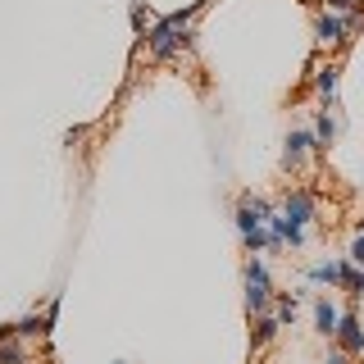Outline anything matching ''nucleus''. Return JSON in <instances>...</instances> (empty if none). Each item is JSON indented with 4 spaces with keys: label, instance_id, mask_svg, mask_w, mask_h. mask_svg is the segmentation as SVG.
Returning <instances> with one entry per match:
<instances>
[{
    "label": "nucleus",
    "instance_id": "obj_11",
    "mask_svg": "<svg viewBox=\"0 0 364 364\" xmlns=\"http://www.w3.org/2000/svg\"><path fill=\"white\" fill-rule=\"evenodd\" d=\"M296 318V296H282L278 301V323H291Z\"/></svg>",
    "mask_w": 364,
    "mask_h": 364
},
{
    "label": "nucleus",
    "instance_id": "obj_6",
    "mask_svg": "<svg viewBox=\"0 0 364 364\" xmlns=\"http://www.w3.org/2000/svg\"><path fill=\"white\" fill-rule=\"evenodd\" d=\"M346 269H350V259H323V264L310 269V278L314 282H346Z\"/></svg>",
    "mask_w": 364,
    "mask_h": 364
},
{
    "label": "nucleus",
    "instance_id": "obj_9",
    "mask_svg": "<svg viewBox=\"0 0 364 364\" xmlns=\"http://www.w3.org/2000/svg\"><path fill=\"white\" fill-rule=\"evenodd\" d=\"M333 136H337V123L328 119V109H318V119H314V141H318V146H333Z\"/></svg>",
    "mask_w": 364,
    "mask_h": 364
},
{
    "label": "nucleus",
    "instance_id": "obj_2",
    "mask_svg": "<svg viewBox=\"0 0 364 364\" xmlns=\"http://www.w3.org/2000/svg\"><path fill=\"white\" fill-rule=\"evenodd\" d=\"M269 269L259 264V259H250L246 264V305H250V314H259L269 305Z\"/></svg>",
    "mask_w": 364,
    "mask_h": 364
},
{
    "label": "nucleus",
    "instance_id": "obj_12",
    "mask_svg": "<svg viewBox=\"0 0 364 364\" xmlns=\"http://www.w3.org/2000/svg\"><path fill=\"white\" fill-rule=\"evenodd\" d=\"M346 259H350V264H360V269H364V232L355 237V242H350V255H346Z\"/></svg>",
    "mask_w": 364,
    "mask_h": 364
},
{
    "label": "nucleus",
    "instance_id": "obj_3",
    "mask_svg": "<svg viewBox=\"0 0 364 364\" xmlns=\"http://www.w3.org/2000/svg\"><path fill=\"white\" fill-rule=\"evenodd\" d=\"M314 32H318V41H323V46H341V41H350V18H337V14H318Z\"/></svg>",
    "mask_w": 364,
    "mask_h": 364
},
{
    "label": "nucleus",
    "instance_id": "obj_7",
    "mask_svg": "<svg viewBox=\"0 0 364 364\" xmlns=\"http://www.w3.org/2000/svg\"><path fill=\"white\" fill-rule=\"evenodd\" d=\"M314 323H318V333H323V337H337V323H341L337 305L333 301H318L314 305Z\"/></svg>",
    "mask_w": 364,
    "mask_h": 364
},
{
    "label": "nucleus",
    "instance_id": "obj_4",
    "mask_svg": "<svg viewBox=\"0 0 364 364\" xmlns=\"http://www.w3.org/2000/svg\"><path fill=\"white\" fill-rule=\"evenodd\" d=\"M337 341H341V350H350V355H364V328H360V318H355V314H341V323H337Z\"/></svg>",
    "mask_w": 364,
    "mask_h": 364
},
{
    "label": "nucleus",
    "instance_id": "obj_8",
    "mask_svg": "<svg viewBox=\"0 0 364 364\" xmlns=\"http://www.w3.org/2000/svg\"><path fill=\"white\" fill-rule=\"evenodd\" d=\"M314 87H318V96L333 105L337 100V64H328V68H318V77H314Z\"/></svg>",
    "mask_w": 364,
    "mask_h": 364
},
{
    "label": "nucleus",
    "instance_id": "obj_13",
    "mask_svg": "<svg viewBox=\"0 0 364 364\" xmlns=\"http://www.w3.org/2000/svg\"><path fill=\"white\" fill-rule=\"evenodd\" d=\"M0 360H5V364L23 360V346H14V341H5V346H0Z\"/></svg>",
    "mask_w": 364,
    "mask_h": 364
},
{
    "label": "nucleus",
    "instance_id": "obj_5",
    "mask_svg": "<svg viewBox=\"0 0 364 364\" xmlns=\"http://www.w3.org/2000/svg\"><path fill=\"white\" fill-rule=\"evenodd\" d=\"M310 146H314V132H291V136H287V151H282V164L296 168V164L305 159V151H310Z\"/></svg>",
    "mask_w": 364,
    "mask_h": 364
},
{
    "label": "nucleus",
    "instance_id": "obj_15",
    "mask_svg": "<svg viewBox=\"0 0 364 364\" xmlns=\"http://www.w3.org/2000/svg\"><path fill=\"white\" fill-rule=\"evenodd\" d=\"M328 5H337V9H355V0H328Z\"/></svg>",
    "mask_w": 364,
    "mask_h": 364
},
{
    "label": "nucleus",
    "instance_id": "obj_10",
    "mask_svg": "<svg viewBox=\"0 0 364 364\" xmlns=\"http://www.w3.org/2000/svg\"><path fill=\"white\" fill-rule=\"evenodd\" d=\"M273 333H278V318H259V323H255V346L273 341Z\"/></svg>",
    "mask_w": 364,
    "mask_h": 364
},
{
    "label": "nucleus",
    "instance_id": "obj_1",
    "mask_svg": "<svg viewBox=\"0 0 364 364\" xmlns=\"http://www.w3.org/2000/svg\"><path fill=\"white\" fill-rule=\"evenodd\" d=\"M187 18H191V9H187V14H168L164 23H155V28H151V50L159 55V60H164V55H173L178 32L187 28Z\"/></svg>",
    "mask_w": 364,
    "mask_h": 364
},
{
    "label": "nucleus",
    "instance_id": "obj_14",
    "mask_svg": "<svg viewBox=\"0 0 364 364\" xmlns=\"http://www.w3.org/2000/svg\"><path fill=\"white\" fill-rule=\"evenodd\" d=\"M323 364H350V350H341V346H337V350H328V360H323Z\"/></svg>",
    "mask_w": 364,
    "mask_h": 364
}]
</instances>
